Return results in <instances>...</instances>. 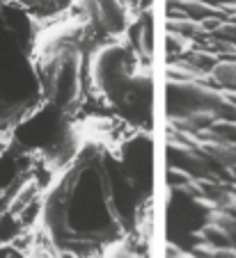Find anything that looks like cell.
Listing matches in <instances>:
<instances>
[{
	"label": "cell",
	"instance_id": "6",
	"mask_svg": "<svg viewBox=\"0 0 236 258\" xmlns=\"http://www.w3.org/2000/svg\"><path fill=\"white\" fill-rule=\"evenodd\" d=\"M193 69L197 71H211L218 62V53H209V50H193L186 59Z\"/></svg>",
	"mask_w": 236,
	"mask_h": 258
},
{
	"label": "cell",
	"instance_id": "4",
	"mask_svg": "<svg viewBox=\"0 0 236 258\" xmlns=\"http://www.w3.org/2000/svg\"><path fill=\"white\" fill-rule=\"evenodd\" d=\"M167 28H170V32H179V34H183V37H188V39H193L197 34H209L207 28L202 25V21L191 19V16H179V19L170 16Z\"/></svg>",
	"mask_w": 236,
	"mask_h": 258
},
{
	"label": "cell",
	"instance_id": "8",
	"mask_svg": "<svg viewBox=\"0 0 236 258\" xmlns=\"http://www.w3.org/2000/svg\"><path fill=\"white\" fill-rule=\"evenodd\" d=\"M211 34L216 37V41L236 46V21H220V23L211 30Z\"/></svg>",
	"mask_w": 236,
	"mask_h": 258
},
{
	"label": "cell",
	"instance_id": "3",
	"mask_svg": "<svg viewBox=\"0 0 236 258\" xmlns=\"http://www.w3.org/2000/svg\"><path fill=\"white\" fill-rule=\"evenodd\" d=\"M49 76H46V89L53 103L58 105H69L80 89V69H78V57L74 53L62 55V57L53 59L49 67Z\"/></svg>",
	"mask_w": 236,
	"mask_h": 258
},
{
	"label": "cell",
	"instance_id": "7",
	"mask_svg": "<svg viewBox=\"0 0 236 258\" xmlns=\"http://www.w3.org/2000/svg\"><path fill=\"white\" fill-rule=\"evenodd\" d=\"M202 238H207L209 242L216 244V247H229L231 244L229 231H227L222 224H209L207 229L202 231Z\"/></svg>",
	"mask_w": 236,
	"mask_h": 258
},
{
	"label": "cell",
	"instance_id": "9",
	"mask_svg": "<svg viewBox=\"0 0 236 258\" xmlns=\"http://www.w3.org/2000/svg\"><path fill=\"white\" fill-rule=\"evenodd\" d=\"M213 133L236 146V119H216L213 121Z\"/></svg>",
	"mask_w": 236,
	"mask_h": 258
},
{
	"label": "cell",
	"instance_id": "5",
	"mask_svg": "<svg viewBox=\"0 0 236 258\" xmlns=\"http://www.w3.org/2000/svg\"><path fill=\"white\" fill-rule=\"evenodd\" d=\"M213 76L220 87L229 89V92H236V62L234 59H227V62H216V67L209 71Z\"/></svg>",
	"mask_w": 236,
	"mask_h": 258
},
{
	"label": "cell",
	"instance_id": "10",
	"mask_svg": "<svg viewBox=\"0 0 236 258\" xmlns=\"http://www.w3.org/2000/svg\"><path fill=\"white\" fill-rule=\"evenodd\" d=\"M227 210H229V213H234V219H236V197H231V199H229V206H227Z\"/></svg>",
	"mask_w": 236,
	"mask_h": 258
},
{
	"label": "cell",
	"instance_id": "2",
	"mask_svg": "<svg viewBox=\"0 0 236 258\" xmlns=\"http://www.w3.org/2000/svg\"><path fill=\"white\" fill-rule=\"evenodd\" d=\"M35 69L12 39L0 41V126L16 121L32 107L37 96Z\"/></svg>",
	"mask_w": 236,
	"mask_h": 258
},
{
	"label": "cell",
	"instance_id": "1",
	"mask_svg": "<svg viewBox=\"0 0 236 258\" xmlns=\"http://www.w3.org/2000/svg\"><path fill=\"white\" fill-rule=\"evenodd\" d=\"M104 171L99 167H83L76 171L74 183L62 187V195L55 190L49 199L46 217L58 235H74L71 240H104L117 226L115 208L108 190H104ZM108 240V238H106Z\"/></svg>",
	"mask_w": 236,
	"mask_h": 258
}]
</instances>
